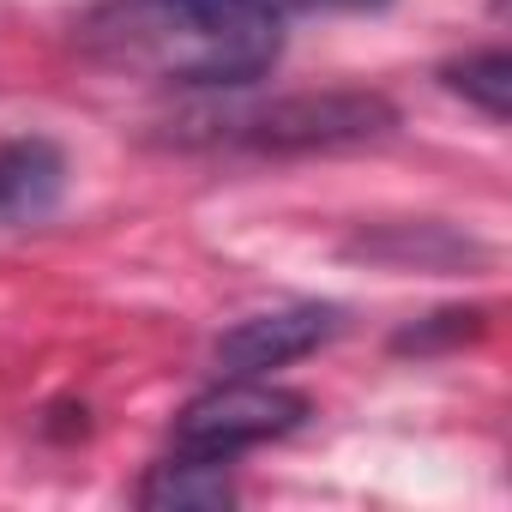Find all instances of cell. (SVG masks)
I'll return each mask as SVG.
<instances>
[{
	"label": "cell",
	"mask_w": 512,
	"mask_h": 512,
	"mask_svg": "<svg viewBox=\"0 0 512 512\" xmlns=\"http://www.w3.org/2000/svg\"><path fill=\"white\" fill-rule=\"evenodd\" d=\"M79 49L127 79L187 91H247L284 55V19L266 0H97Z\"/></svg>",
	"instance_id": "1"
},
{
	"label": "cell",
	"mask_w": 512,
	"mask_h": 512,
	"mask_svg": "<svg viewBox=\"0 0 512 512\" xmlns=\"http://www.w3.org/2000/svg\"><path fill=\"white\" fill-rule=\"evenodd\" d=\"M181 127L187 145H217L247 157H314V151H356L386 139L398 127V109L380 91H290L229 115H193Z\"/></svg>",
	"instance_id": "2"
},
{
	"label": "cell",
	"mask_w": 512,
	"mask_h": 512,
	"mask_svg": "<svg viewBox=\"0 0 512 512\" xmlns=\"http://www.w3.org/2000/svg\"><path fill=\"white\" fill-rule=\"evenodd\" d=\"M308 422V398L278 386L272 374H229L223 386L199 392L175 416V446L205 458H241L266 440H284Z\"/></svg>",
	"instance_id": "3"
},
{
	"label": "cell",
	"mask_w": 512,
	"mask_h": 512,
	"mask_svg": "<svg viewBox=\"0 0 512 512\" xmlns=\"http://www.w3.org/2000/svg\"><path fill=\"white\" fill-rule=\"evenodd\" d=\"M344 332V308L332 302H296V308H272V314H247L241 326H229L211 356L223 374H278L314 350H326Z\"/></svg>",
	"instance_id": "4"
},
{
	"label": "cell",
	"mask_w": 512,
	"mask_h": 512,
	"mask_svg": "<svg viewBox=\"0 0 512 512\" xmlns=\"http://www.w3.org/2000/svg\"><path fill=\"white\" fill-rule=\"evenodd\" d=\"M67 151L43 133L0 145V223H43L67 199Z\"/></svg>",
	"instance_id": "5"
},
{
	"label": "cell",
	"mask_w": 512,
	"mask_h": 512,
	"mask_svg": "<svg viewBox=\"0 0 512 512\" xmlns=\"http://www.w3.org/2000/svg\"><path fill=\"white\" fill-rule=\"evenodd\" d=\"M350 253L362 260H380V266H398V272H458L470 260H482V247L446 223H386V229H362L350 241Z\"/></svg>",
	"instance_id": "6"
},
{
	"label": "cell",
	"mask_w": 512,
	"mask_h": 512,
	"mask_svg": "<svg viewBox=\"0 0 512 512\" xmlns=\"http://www.w3.org/2000/svg\"><path fill=\"white\" fill-rule=\"evenodd\" d=\"M235 500V476L229 458H205V452H181L151 464V476L139 482V506L151 512H217Z\"/></svg>",
	"instance_id": "7"
},
{
	"label": "cell",
	"mask_w": 512,
	"mask_h": 512,
	"mask_svg": "<svg viewBox=\"0 0 512 512\" xmlns=\"http://www.w3.org/2000/svg\"><path fill=\"white\" fill-rule=\"evenodd\" d=\"M440 79H446V91L476 103L488 121H506V109H512V55L506 49H476V55L440 67Z\"/></svg>",
	"instance_id": "8"
},
{
	"label": "cell",
	"mask_w": 512,
	"mask_h": 512,
	"mask_svg": "<svg viewBox=\"0 0 512 512\" xmlns=\"http://www.w3.org/2000/svg\"><path fill=\"white\" fill-rule=\"evenodd\" d=\"M482 326H488V314H482V308H446V314H428L422 326L398 332V350L428 356V350H440V344H464V338H476Z\"/></svg>",
	"instance_id": "9"
},
{
	"label": "cell",
	"mask_w": 512,
	"mask_h": 512,
	"mask_svg": "<svg viewBox=\"0 0 512 512\" xmlns=\"http://www.w3.org/2000/svg\"><path fill=\"white\" fill-rule=\"evenodd\" d=\"M266 7L278 19H290V13H380L392 0H266Z\"/></svg>",
	"instance_id": "10"
}]
</instances>
